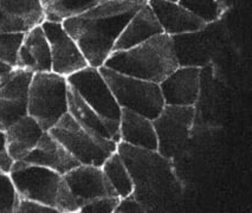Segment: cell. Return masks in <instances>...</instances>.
<instances>
[{"mask_svg":"<svg viewBox=\"0 0 252 213\" xmlns=\"http://www.w3.org/2000/svg\"><path fill=\"white\" fill-rule=\"evenodd\" d=\"M147 0H105L62 22L90 66L99 68L113 52L117 38Z\"/></svg>","mask_w":252,"mask_h":213,"instance_id":"cell-1","label":"cell"},{"mask_svg":"<svg viewBox=\"0 0 252 213\" xmlns=\"http://www.w3.org/2000/svg\"><path fill=\"white\" fill-rule=\"evenodd\" d=\"M116 152L133 180L131 194L147 212L165 210L181 197L183 186L171 159L158 151L134 147L125 142L117 144Z\"/></svg>","mask_w":252,"mask_h":213,"instance_id":"cell-2","label":"cell"},{"mask_svg":"<svg viewBox=\"0 0 252 213\" xmlns=\"http://www.w3.org/2000/svg\"><path fill=\"white\" fill-rule=\"evenodd\" d=\"M103 66L159 84L179 68V63L172 37L161 33L127 50L111 52Z\"/></svg>","mask_w":252,"mask_h":213,"instance_id":"cell-3","label":"cell"},{"mask_svg":"<svg viewBox=\"0 0 252 213\" xmlns=\"http://www.w3.org/2000/svg\"><path fill=\"white\" fill-rule=\"evenodd\" d=\"M8 174L20 198L55 207L60 213L80 212V206L68 183L58 172L24 161H14Z\"/></svg>","mask_w":252,"mask_h":213,"instance_id":"cell-4","label":"cell"},{"mask_svg":"<svg viewBox=\"0 0 252 213\" xmlns=\"http://www.w3.org/2000/svg\"><path fill=\"white\" fill-rule=\"evenodd\" d=\"M66 77L55 72H36L32 76L28 97V114L49 132L69 112Z\"/></svg>","mask_w":252,"mask_h":213,"instance_id":"cell-5","label":"cell"},{"mask_svg":"<svg viewBox=\"0 0 252 213\" xmlns=\"http://www.w3.org/2000/svg\"><path fill=\"white\" fill-rule=\"evenodd\" d=\"M98 71L120 107L141 114L149 120L158 118L165 106L159 84L120 74L105 66H99Z\"/></svg>","mask_w":252,"mask_h":213,"instance_id":"cell-6","label":"cell"},{"mask_svg":"<svg viewBox=\"0 0 252 213\" xmlns=\"http://www.w3.org/2000/svg\"><path fill=\"white\" fill-rule=\"evenodd\" d=\"M49 133L60 141L81 165L102 167L105 160L117 150L115 141L95 138L83 129L69 112L62 116Z\"/></svg>","mask_w":252,"mask_h":213,"instance_id":"cell-7","label":"cell"},{"mask_svg":"<svg viewBox=\"0 0 252 213\" xmlns=\"http://www.w3.org/2000/svg\"><path fill=\"white\" fill-rule=\"evenodd\" d=\"M194 118L195 106H163L158 118L152 120L161 155L171 160L177 156L191 135Z\"/></svg>","mask_w":252,"mask_h":213,"instance_id":"cell-8","label":"cell"},{"mask_svg":"<svg viewBox=\"0 0 252 213\" xmlns=\"http://www.w3.org/2000/svg\"><path fill=\"white\" fill-rule=\"evenodd\" d=\"M66 81L88 106L92 107L102 118L120 123L121 107L117 104L98 68L88 65L87 68L68 76Z\"/></svg>","mask_w":252,"mask_h":213,"instance_id":"cell-9","label":"cell"},{"mask_svg":"<svg viewBox=\"0 0 252 213\" xmlns=\"http://www.w3.org/2000/svg\"><path fill=\"white\" fill-rule=\"evenodd\" d=\"M40 26L49 42L52 72L68 77L89 65L78 45L61 22L44 20Z\"/></svg>","mask_w":252,"mask_h":213,"instance_id":"cell-10","label":"cell"},{"mask_svg":"<svg viewBox=\"0 0 252 213\" xmlns=\"http://www.w3.org/2000/svg\"><path fill=\"white\" fill-rule=\"evenodd\" d=\"M63 177L80 209L97 198L119 197L105 178L102 167L78 165Z\"/></svg>","mask_w":252,"mask_h":213,"instance_id":"cell-11","label":"cell"},{"mask_svg":"<svg viewBox=\"0 0 252 213\" xmlns=\"http://www.w3.org/2000/svg\"><path fill=\"white\" fill-rule=\"evenodd\" d=\"M44 20L40 0H0V33H26Z\"/></svg>","mask_w":252,"mask_h":213,"instance_id":"cell-12","label":"cell"},{"mask_svg":"<svg viewBox=\"0 0 252 213\" xmlns=\"http://www.w3.org/2000/svg\"><path fill=\"white\" fill-rule=\"evenodd\" d=\"M201 68L179 66L171 72L159 87L165 104L168 106H195L200 90Z\"/></svg>","mask_w":252,"mask_h":213,"instance_id":"cell-13","label":"cell"},{"mask_svg":"<svg viewBox=\"0 0 252 213\" xmlns=\"http://www.w3.org/2000/svg\"><path fill=\"white\" fill-rule=\"evenodd\" d=\"M147 4L157 17L163 33L171 37L203 31L209 25L204 20L198 18L195 14L181 6L179 2L167 0H147Z\"/></svg>","mask_w":252,"mask_h":213,"instance_id":"cell-14","label":"cell"},{"mask_svg":"<svg viewBox=\"0 0 252 213\" xmlns=\"http://www.w3.org/2000/svg\"><path fill=\"white\" fill-rule=\"evenodd\" d=\"M68 108L70 115L88 133L101 140H111L116 144L120 142V123L102 118L92 107H89L78 92L69 86Z\"/></svg>","mask_w":252,"mask_h":213,"instance_id":"cell-15","label":"cell"},{"mask_svg":"<svg viewBox=\"0 0 252 213\" xmlns=\"http://www.w3.org/2000/svg\"><path fill=\"white\" fill-rule=\"evenodd\" d=\"M22 161L50 168L62 176L81 165L49 132L43 133L36 147Z\"/></svg>","mask_w":252,"mask_h":213,"instance_id":"cell-16","label":"cell"},{"mask_svg":"<svg viewBox=\"0 0 252 213\" xmlns=\"http://www.w3.org/2000/svg\"><path fill=\"white\" fill-rule=\"evenodd\" d=\"M16 66L29 70L33 74L51 71V52L49 42L40 25L25 33L17 56Z\"/></svg>","mask_w":252,"mask_h":213,"instance_id":"cell-17","label":"cell"},{"mask_svg":"<svg viewBox=\"0 0 252 213\" xmlns=\"http://www.w3.org/2000/svg\"><path fill=\"white\" fill-rule=\"evenodd\" d=\"M161 33H163L162 29L152 8L146 2L125 26L114 45L113 52L127 50Z\"/></svg>","mask_w":252,"mask_h":213,"instance_id":"cell-18","label":"cell"},{"mask_svg":"<svg viewBox=\"0 0 252 213\" xmlns=\"http://www.w3.org/2000/svg\"><path fill=\"white\" fill-rule=\"evenodd\" d=\"M120 142L145 150L158 151V139L153 121L141 114L121 108Z\"/></svg>","mask_w":252,"mask_h":213,"instance_id":"cell-19","label":"cell"},{"mask_svg":"<svg viewBox=\"0 0 252 213\" xmlns=\"http://www.w3.org/2000/svg\"><path fill=\"white\" fill-rule=\"evenodd\" d=\"M44 130L30 115L23 116L5 130L6 151L13 161H22L36 147Z\"/></svg>","mask_w":252,"mask_h":213,"instance_id":"cell-20","label":"cell"},{"mask_svg":"<svg viewBox=\"0 0 252 213\" xmlns=\"http://www.w3.org/2000/svg\"><path fill=\"white\" fill-rule=\"evenodd\" d=\"M179 66H197L203 68L206 64L207 55L198 37V32L177 34L172 37Z\"/></svg>","mask_w":252,"mask_h":213,"instance_id":"cell-21","label":"cell"},{"mask_svg":"<svg viewBox=\"0 0 252 213\" xmlns=\"http://www.w3.org/2000/svg\"><path fill=\"white\" fill-rule=\"evenodd\" d=\"M102 171L120 198L128 197L133 193V180L122 157L117 152H114L105 160L102 165Z\"/></svg>","mask_w":252,"mask_h":213,"instance_id":"cell-22","label":"cell"},{"mask_svg":"<svg viewBox=\"0 0 252 213\" xmlns=\"http://www.w3.org/2000/svg\"><path fill=\"white\" fill-rule=\"evenodd\" d=\"M33 72L22 68H13L0 86V97L11 101L28 102L29 90Z\"/></svg>","mask_w":252,"mask_h":213,"instance_id":"cell-23","label":"cell"},{"mask_svg":"<svg viewBox=\"0 0 252 213\" xmlns=\"http://www.w3.org/2000/svg\"><path fill=\"white\" fill-rule=\"evenodd\" d=\"M101 0H51L45 6V20L63 22L99 4Z\"/></svg>","mask_w":252,"mask_h":213,"instance_id":"cell-24","label":"cell"},{"mask_svg":"<svg viewBox=\"0 0 252 213\" xmlns=\"http://www.w3.org/2000/svg\"><path fill=\"white\" fill-rule=\"evenodd\" d=\"M25 115H28V102L0 97V129L5 132L10 125Z\"/></svg>","mask_w":252,"mask_h":213,"instance_id":"cell-25","label":"cell"},{"mask_svg":"<svg viewBox=\"0 0 252 213\" xmlns=\"http://www.w3.org/2000/svg\"><path fill=\"white\" fill-rule=\"evenodd\" d=\"M178 2L207 24L215 22L219 17L217 0H179Z\"/></svg>","mask_w":252,"mask_h":213,"instance_id":"cell-26","label":"cell"},{"mask_svg":"<svg viewBox=\"0 0 252 213\" xmlns=\"http://www.w3.org/2000/svg\"><path fill=\"white\" fill-rule=\"evenodd\" d=\"M19 199L10 174L0 172V213H16Z\"/></svg>","mask_w":252,"mask_h":213,"instance_id":"cell-27","label":"cell"},{"mask_svg":"<svg viewBox=\"0 0 252 213\" xmlns=\"http://www.w3.org/2000/svg\"><path fill=\"white\" fill-rule=\"evenodd\" d=\"M25 33H0V62L17 65V56Z\"/></svg>","mask_w":252,"mask_h":213,"instance_id":"cell-28","label":"cell"},{"mask_svg":"<svg viewBox=\"0 0 252 213\" xmlns=\"http://www.w3.org/2000/svg\"><path fill=\"white\" fill-rule=\"evenodd\" d=\"M120 197H101L94 199L80 209L81 213H114Z\"/></svg>","mask_w":252,"mask_h":213,"instance_id":"cell-29","label":"cell"},{"mask_svg":"<svg viewBox=\"0 0 252 213\" xmlns=\"http://www.w3.org/2000/svg\"><path fill=\"white\" fill-rule=\"evenodd\" d=\"M16 213H60L55 207L44 205L38 201L20 198Z\"/></svg>","mask_w":252,"mask_h":213,"instance_id":"cell-30","label":"cell"},{"mask_svg":"<svg viewBox=\"0 0 252 213\" xmlns=\"http://www.w3.org/2000/svg\"><path fill=\"white\" fill-rule=\"evenodd\" d=\"M147 210L141 203H139L133 194L128 195V197L120 198L119 205L115 209L114 213H146Z\"/></svg>","mask_w":252,"mask_h":213,"instance_id":"cell-31","label":"cell"},{"mask_svg":"<svg viewBox=\"0 0 252 213\" xmlns=\"http://www.w3.org/2000/svg\"><path fill=\"white\" fill-rule=\"evenodd\" d=\"M13 160L11 159L6 151V139L5 132L0 129V172L8 173L13 165Z\"/></svg>","mask_w":252,"mask_h":213,"instance_id":"cell-32","label":"cell"},{"mask_svg":"<svg viewBox=\"0 0 252 213\" xmlns=\"http://www.w3.org/2000/svg\"><path fill=\"white\" fill-rule=\"evenodd\" d=\"M13 68H16V66L8 65V64L4 62H0V78L5 77L7 74H10V72L13 70Z\"/></svg>","mask_w":252,"mask_h":213,"instance_id":"cell-33","label":"cell"},{"mask_svg":"<svg viewBox=\"0 0 252 213\" xmlns=\"http://www.w3.org/2000/svg\"><path fill=\"white\" fill-rule=\"evenodd\" d=\"M40 1H42V4L44 5V7H45V6H46V5H48V4H49V2H50V1H51V0H40Z\"/></svg>","mask_w":252,"mask_h":213,"instance_id":"cell-34","label":"cell"},{"mask_svg":"<svg viewBox=\"0 0 252 213\" xmlns=\"http://www.w3.org/2000/svg\"><path fill=\"white\" fill-rule=\"evenodd\" d=\"M8 75V74H7ZM6 75V76H7ZM6 76H5V77H6ZM5 77H2V78H0V86H1V84H2V82H4V80H5Z\"/></svg>","mask_w":252,"mask_h":213,"instance_id":"cell-35","label":"cell"},{"mask_svg":"<svg viewBox=\"0 0 252 213\" xmlns=\"http://www.w3.org/2000/svg\"><path fill=\"white\" fill-rule=\"evenodd\" d=\"M167 1H173V2H178L179 0H167Z\"/></svg>","mask_w":252,"mask_h":213,"instance_id":"cell-36","label":"cell"},{"mask_svg":"<svg viewBox=\"0 0 252 213\" xmlns=\"http://www.w3.org/2000/svg\"><path fill=\"white\" fill-rule=\"evenodd\" d=\"M101 1H105V0H101Z\"/></svg>","mask_w":252,"mask_h":213,"instance_id":"cell-37","label":"cell"}]
</instances>
